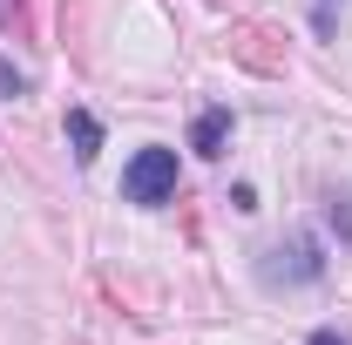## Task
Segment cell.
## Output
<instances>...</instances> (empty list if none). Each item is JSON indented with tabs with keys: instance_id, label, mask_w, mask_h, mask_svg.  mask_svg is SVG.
Listing matches in <instances>:
<instances>
[{
	"instance_id": "1",
	"label": "cell",
	"mask_w": 352,
	"mask_h": 345,
	"mask_svg": "<svg viewBox=\"0 0 352 345\" xmlns=\"http://www.w3.org/2000/svg\"><path fill=\"white\" fill-rule=\"evenodd\" d=\"M122 197L129 203H170L176 197V149H135L129 170H122Z\"/></svg>"
},
{
	"instance_id": "2",
	"label": "cell",
	"mask_w": 352,
	"mask_h": 345,
	"mask_svg": "<svg viewBox=\"0 0 352 345\" xmlns=\"http://www.w3.org/2000/svg\"><path fill=\"white\" fill-rule=\"evenodd\" d=\"M230 61L251 75H285V34L264 21H244V27H230Z\"/></svg>"
},
{
	"instance_id": "3",
	"label": "cell",
	"mask_w": 352,
	"mask_h": 345,
	"mask_svg": "<svg viewBox=\"0 0 352 345\" xmlns=\"http://www.w3.org/2000/svg\"><path fill=\"white\" fill-rule=\"evenodd\" d=\"M318 271H325V258H318V237H292V244L264 251V264H258L264 285H311Z\"/></svg>"
},
{
	"instance_id": "4",
	"label": "cell",
	"mask_w": 352,
	"mask_h": 345,
	"mask_svg": "<svg viewBox=\"0 0 352 345\" xmlns=\"http://www.w3.org/2000/svg\"><path fill=\"white\" fill-rule=\"evenodd\" d=\"M223 142H230V109H204L197 129H190V149L197 156H223Z\"/></svg>"
},
{
	"instance_id": "5",
	"label": "cell",
	"mask_w": 352,
	"mask_h": 345,
	"mask_svg": "<svg viewBox=\"0 0 352 345\" xmlns=\"http://www.w3.org/2000/svg\"><path fill=\"white\" fill-rule=\"evenodd\" d=\"M68 142H75V163H95V149H102V122H95L88 109H68Z\"/></svg>"
},
{
	"instance_id": "6",
	"label": "cell",
	"mask_w": 352,
	"mask_h": 345,
	"mask_svg": "<svg viewBox=\"0 0 352 345\" xmlns=\"http://www.w3.org/2000/svg\"><path fill=\"white\" fill-rule=\"evenodd\" d=\"M21 95H28V75L14 61H0V102H21Z\"/></svg>"
},
{
	"instance_id": "7",
	"label": "cell",
	"mask_w": 352,
	"mask_h": 345,
	"mask_svg": "<svg viewBox=\"0 0 352 345\" xmlns=\"http://www.w3.org/2000/svg\"><path fill=\"white\" fill-rule=\"evenodd\" d=\"M332 223H339V237L352 244V197H332Z\"/></svg>"
},
{
	"instance_id": "8",
	"label": "cell",
	"mask_w": 352,
	"mask_h": 345,
	"mask_svg": "<svg viewBox=\"0 0 352 345\" xmlns=\"http://www.w3.org/2000/svg\"><path fill=\"white\" fill-rule=\"evenodd\" d=\"M305 345H346V339H339V332H311Z\"/></svg>"
},
{
	"instance_id": "9",
	"label": "cell",
	"mask_w": 352,
	"mask_h": 345,
	"mask_svg": "<svg viewBox=\"0 0 352 345\" xmlns=\"http://www.w3.org/2000/svg\"><path fill=\"white\" fill-rule=\"evenodd\" d=\"M318 27H332V0H318Z\"/></svg>"
},
{
	"instance_id": "10",
	"label": "cell",
	"mask_w": 352,
	"mask_h": 345,
	"mask_svg": "<svg viewBox=\"0 0 352 345\" xmlns=\"http://www.w3.org/2000/svg\"><path fill=\"white\" fill-rule=\"evenodd\" d=\"M7 21H14V0H0V27H7Z\"/></svg>"
}]
</instances>
